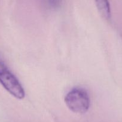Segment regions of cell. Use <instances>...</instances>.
Masks as SVG:
<instances>
[{
    "label": "cell",
    "mask_w": 122,
    "mask_h": 122,
    "mask_svg": "<svg viewBox=\"0 0 122 122\" xmlns=\"http://www.w3.org/2000/svg\"><path fill=\"white\" fill-rule=\"evenodd\" d=\"M0 83L6 91L16 98H25L23 88L17 77L9 70L4 62L0 58Z\"/></svg>",
    "instance_id": "1"
},
{
    "label": "cell",
    "mask_w": 122,
    "mask_h": 122,
    "mask_svg": "<svg viewBox=\"0 0 122 122\" xmlns=\"http://www.w3.org/2000/svg\"><path fill=\"white\" fill-rule=\"evenodd\" d=\"M65 102L72 112L83 114L89 108L90 98L84 89L75 88L67 93L65 97Z\"/></svg>",
    "instance_id": "2"
},
{
    "label": "cell",
    "mask_w": 122,
    "mask_h": 122,
    "mask_svg": "<svg viewBox=\"0 0 122 122\" xmlns=\"http://www.w3.org/2000/svg\"><path fill=\"white\" fill-rule=\"evenodd\" d=\"M98 12L102 18L109 20L111 18V8L108 0H94Z\"/></svg>",
    "instance_id": "3"
},
{
    "label": "cell",
    "mask_w": 122,
    "mask_h": 122,
    "mask_svg": "<svg viewBox=\"0 0 122 122\" xmlns=\"http://www.w3.org/2000/svg\"><path fill=\"white\" fill-rule=\"evenodd\" d=\"M48 4L52 8H57L60 5L61 0H47Z\"/></svg>",
    "instance_id": "4"
}]
</instances>
